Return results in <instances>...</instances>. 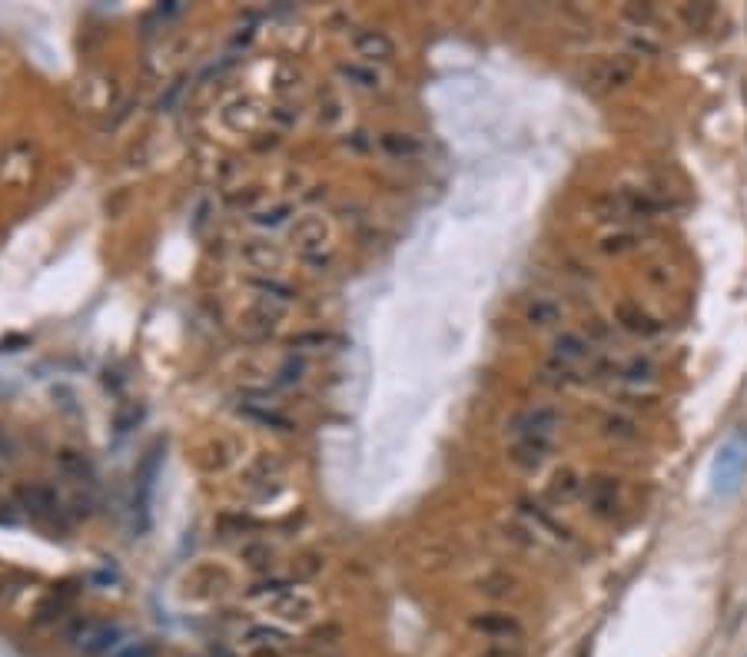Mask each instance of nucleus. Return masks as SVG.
<instances>
[{
	"label": "nucleus",
	"mask_w": 747,
	"mask_h": 657,
	"mask_svg": "<svg viewBox=\"0 0 747 657\" xmlns=\"http://www.w3.org/2000/svg\"><path fill=\"white\" fill-rule=\"evenodd\" d=\"M744 468H747V429H734L728 438L721 442L718 455H714V465H711V492L728 498L741 488V478H744Z\"/></svg>",
	"instance_id": "obj_1"
},
{
	"label": "nucleus",
	"mask_w": 747,
	"mask_h": 657,
	"mask_svg": "<svg viewBox=\"0 0 747 657\" xmlns=\"http://www.w3.org/2000/svg\"><path fill=\"white\" fill-rule=\"evenodd\" d=\"M668 210V203L658 200L651 193H635V190H615L605 193L595 203L598 219H608V223H635V219H651Z\"/></svg>",
	"instance_id": "obj_2"
},
{
	"label": "nucleus",
	"mask_w": 747,
	"mask_h": 657,
	"mask_svg": "<svg viewBox=\"0 0 747 657\" xmlns=\"http://www.w3.org/2000/svg\"><path fill=\"white\" fill-rule=\"evenodd\" d=\"M635 57L631 54H615V57H601L595 60V64L588 67L585 73V87L595 90V93H608V90H618L625 87V83H631V77H635Z\"/></svg>",
	"instance_id": "obj_3"
},
{
	"label": "nucleus",
	"mask_w": 747,
	"mask_h": 657,
	"mask_svg": "<svg viewBox=\"0 0 747 657\" xmlns=\"http://www.w3.org/2000/svg\"><path fill=\"white\" fill-rule=\"evenodd\" d=\"M588 508L595 511L598 518H615L621 511V482L611 475H595L585 488Z\"/></svg>",
	"instance_id": "obj_4"
},
{
	"label": "nucleus",
	"mask_w": 747,
	"mask_h": 657,
	"mask_svg": "<svg viewBox=\"0 0 747 657\" xmlns=\"http://www.w3.org/2000/svg\"><path fill=\"white\" fill-rule=\"evenodd\" d=\"M555 429H558V412L548 409V405L528 409L512 422V435L515 438H552Z\"/></svg>",
	"instance_id": "obj_5"
},
{
	"label": "nucleus",
	"mask_w": 747,
	"mask_h": 657,
	"mask_svg": "<svg viewBox=\"0 0 747 657\" xmlns=\"http://www.w3.org/2000/svg\"><path fill=\"white\" fill-rule=\"evenodd\" d=\"M472 628L482 631L485 638H492V641H518L522 638V624H518L512 614H498V611L479 614V618L472 621Z\"/></svg>",
	"instance_id": "obj_6"
},
{
	"label": "nucleus",
	"mask_w": 747,
	"mask_h": 657,
	"mask_svg": "<svg viewBox=\"0 0 747 657\" xmlns=\"http://www.w3.org/2000/svg\"><path fill=\"white\" fill-rule=\"evenodd\" d=\"M595 359V352H591V342H585L575 332H562V336L555 339V362H565L572 365V369H581L585 362Z\"/></svg>",
	"instance_id": "obj_7"
},
{
	"label": "nucleus",
	"mask_w": 747,
	"mask_h": 657,
	"mask_svg": "<svg viewBox=\"0 0 747 657\" xmlns=\"http://www.w3.org/2000/svg\"><path fill=\"white\" fill-rule=\"evenodd\" d=\"M548 452H552V438H515L512 462L522 468H542Z\"/></svg>",
	"instance_id": "obj_8"
},
{
	"label": "nucleus",
	"mask_w": 747,
	"mask_h": 657,
	"mask_svg": "<svg viewBox=\"0 0 747 657\" xmlns=\"http://www.w3.org/2000/svg\"><path fill=\"white\" fill-rule=\"evenodd\" d=\"M615 319L621 322V329L635 332V336H655V332H661L658 322L651 319L641 306H635V302H621V306L615 309Z\"/></svg>",
	"instance_id": "obj_9"
},
{
	"label": "nucleus",
	"mask_w": 747,
	"mask_h": 657,
	"mask_svg": "<svg viewBox=\"0 0 747 657\" xmlns=\"http://www.w3.org/2000/svg\"><path fill=\"white\" fill-rule=\"evenodd\" d=\"M352 44H356L359 57H366V60H389L396 54V44H392L382 30H359Z\"/></svg>",
	"instance_id": "obj_10"
},
{
	"label": "nucleus",
	"mask_w": 747,
	"mask_h": 657,
	"mask_svg": "<svg viewBox=\"0 0 747 657\" xmlns=\"http://www.w3.org/2000/svg\"><path fill=\"white\" fill-rule=\"evenodd\" d=\"M77 648L97 654V651H107L113 648V641H117V628H107V624H83V628L74 634Z\"/></svg>",
	"instance_id": "obj_11"
},
{
	"label": "nucleus",
	"mask_w": 747,
	"mask_h": 657,
	"mask_svg": "<svg viewBox=\"0 0 747 657\" xmlns=\"http://www.w3.org/2000/svg\"><path fill=\"white\" fill-rule=\"evenodd\" d=\"M601 435L615 438V442H638L641 438V425L628 415H605L601 419Z\"/></svg>",
	"instance_id": "obj_12"
},
{
	"label": "nucleus",
	"mask_w": 747,
	"mask_h": 657,
	"mask_svg": "<svg viewBox=\"0 0 747 657\" xmlns=\"http://www.w3.org/2000/svg\"><path fill=\"white\" fill-rule=\"evenodd\" d=\"M714 4H681L678 7V17L684 20V27L688 30H704L714 20Z\"/></svg>",
	"instance_id": "obj_13"
},
{
	"label": "nucleus",
	"mask_w": 747,
	"mask_h": 657,
	"mask_svg": "<svg viewBox=\"0 0 747 657\" xmlns=\"http://www.w3.org/2000/svg\"><path fill=\"white\" fill-rule=\"evenodd\" d=\"M382 150L392 153V156H402V160H409V156H419L422 143L409 137V133H386L382 137Z\"/></svg>",
	"instance_id": "obj_14"
},
{
	"label": "nucleus",
	"mask_w": 747,
	"mask_h": 657,
	"mask_svg": "<svg viewBox=\"0 0 747 657\" xmlns=\"http://www.w3.org/2000/svg\"><path fill=\"white\" fill-rule=\"evenodd\" d=\"M548 492H552V498H555V502H572V498L581 492V482H578V475L572 472V468H565V472H558L555 478H552V488H548Z\"/></svg>",
	"instance_id": "obj_15"
},
{
	"label": "nucleus",
	"mask_w": 747,
	"mask_h": 657,
	"mask_svg": "<svg viewBox=\"0 0 747 657\" xmlns=\"http://www.w3.org/2000/svg\"><path fill=\"white\" fill-rule=\"evenodd\" d=\"M558 316H562V306L552 299H535L528 306V322L532 326H552V322H558Z\"/></svg>",
	"instance_id": "obj_16"
},
{
	"label": "nucleus",
	"mask_w": 747,
	"mask_h": 657,
	"mask_svg": "<svg viewBox=\"0 0 747 657\" xmlns=\"http://www.w3.org/2000/svg\"><path fill=\"white\" fill-rule=\"evenodd\" d=\"M655 362L651 359H635V362H628L625 369H621V379H628V382H651L655 379Z\"/></svg>",
	"instance_id": "obj_17"
},
{
	"label": "nucleus",
	"mask_w": 747,
	"mask_h": 657,
	"mask_svg": "<svg viewBox=\"0 0 747 657\" xmlns=\"http://www.w3.org/2000/svg\"><path fill=\"white\" fill-rule=\"evenodd\" d=\"M625 20H631V24H638V27H651L655 24V7L651 4H625Z\"/></svg>",
	"instance_id": "obj_18"
},
{
	"label": "nucleus",
	"mask_w": 747,
	"mask_h": 657,
	"mask_svg": "<svg viewBox=\"0 0 747 657\" xmlns=\"http://www.w3.org/2000/svg\"><path fill=\"white\" fill-rule=\"evenodd\" d=\"M638 246V236L635 233H615V236H608L605 243H601V249L605 253H628V249H635Z\"/></svg>",
	"instance_id": "obj_19"
},
{
	"label": "nucleus",
	"mask_w": 747,
	"mask_h": 657,
	"mask_svg": "<svg viewBox=\"0 0 747 657\" xmlns=\"http://www.w3.org/2000/svg\"><path fill=\"white\" fill-rule=\"evenodd\" d=\"M352 80H359V87H366V90H372V87H379V77L372 70H359V67H349L346 70Z\"/></svg>",
	"instance_id": "obj_20"
},
{
	"label": "nucleus",
	"mask_w": 747,
	"mask_h": 657,
	"mask_svg": "<svg viewBox=\"0 0 747 657\" xmlns=\"http://www.w3.org/2000/svg\"><path fill=\"white\" fill-rule=\"evenodd\" d=\"M120 657H153V648H150V644H140V648H130V651H123Z\"/></svg>",
	"instance_id": "obj_21"
},
{
	"label": "nucleus",
	"mask_w": 747,
	"mask_h": 657,
	"mask_svg": "<svg viewBox=\"0 0 747 657\" xmlns=\"http://www.w3.org/2000/svg\"><path fill=\"white\" fill-rule=\"evenodd\" d=\"M482 657H522L518 651H508V648H492V651H485Z\"/></svg>",
	"instance_id": "obj_22"
}]
</instances>
